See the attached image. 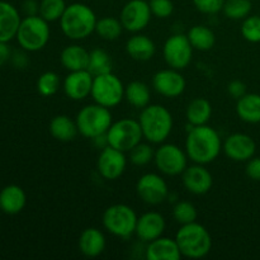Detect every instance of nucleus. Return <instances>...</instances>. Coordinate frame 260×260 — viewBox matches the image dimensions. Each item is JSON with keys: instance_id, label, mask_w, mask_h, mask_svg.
Listing matches in <instances>:
<instances>
[{"instance_id": "obj_1", "label": "nucleus", "mask_w": 260, "mask_h": 260, "mask_svg": "<svg viewBox=\"0 0 260 260\" xmlns=\"http://www.w3.org/2000/svg\"><path fill=\"white\" fill-rule=\"evenodd\" d=\"M222 151L220 135L208 124L194 126L188 129L185 139V152L188 159L196 164L207 165L215 161Z\"/></svg>"}, {"instance_id": "obj_2", "label": "nucleus", "mask_w": 260, "mask_h": 260, "mask_svg": "<svg viewBox=\"0 0 260 260\" xmlns=\"http://www.w3.org/2000/svg\"><path fill=\"white\" fill-rule=\"evenodd\" d=\"M96 15L90 7L83 3L68 5L60 18V28L71 41H81L95 33Z\"/></svg>"}, {"instance_id": "obj_3", "label": "nucleus", "mask_w": 260, "mask_h": 260, "mask_svg": "<svg viewBox=\"0 0 260 260\" xmlns=\"http://www.w3.org/2000/svg\"><path fill=\"white\" fill-rule=\"evenodd\" d=\"M144 139L152 145H160L168 140L173 131V116L161 104H151L141 109L139 116Z\"/></svg>"}, {"instance_id": "obj_4", "label": "nucleus", "mask_w": 260, "mask_h": 260, "mask_svg": "<svg viewBox=\"0 0 260 260\" xmlns=\"http://www.w3.org/2000/svg\"><path fill=\"white\" fill-rule=\"evenodd\" d=\"M175 240L182 256L188 259H202L212 250V236L210 231L197 221L180 225Z\"/></svg>"}, {"instance_id": "obj_5", "label": "nucleus", "mask_w": 260, "mask_h": 260, "mask_svg": "<svg viewBox=\"0 0 260 260\" xmlns=\"http://www.w3.org/2000/svg\"><path fill=\"white\" fill-rule=\"evenodd\" d=\"M75 121L79 134L86 139L93 140L107 134L113 123V117L111 109L98 103H93L84 106L76 114Z\"/></svg>"}, {"instance_id": "obj_6", "label": "nucleus", "mask_w": 260, "mask_h": 260, "mask_svg": "<svg viewBox=\"0 0 260 260\" xmlns=\"http://www.w3.org/2000/svg\"><path fill=\"white\" fill-rule=\"evenodd\" d=\"M51 29L47 20L38 15H27L20 22L17 32V41L20 47L28 52L41 51L50 41Z\"/></svg>"}, {"instance_id": "obj_7", "label": "nucleus", "mask_w": 260, "mask_h": 260, "mask_svg": "<svg viewBox=\"0 0 260 260\" xmlns=\"http://www.w3.org/2000/svg\"><path fill=\"white\" fill-rule=\"evenodd\" d=\"M137 218L139 216L134 208L123 203H116L104 211L102 222L111 235L119 239H128L136 231Z\"/></svg>"}, {"instance_id": "obj_8", "label": "nucleus", "mask_w": 260, "mask_h": 260, "mask_svg": "<svg viewBox=\"0 0 260 260\" xmlns=\"http://www.w3.org/2000/svg\"><path fill=\"white\" fill-rule=\"evenodd\" d=\"M106 136L109 146L123 152L131 151L144 139L139 119L132 118H121L113 122Z\"/></svg>"}, {"instance_id": "obj_9", "label": "nucleus", "mask_w": 260, "mask_h": 260, "mask_svg": "<svg viewBox=\"0 0 260 260\" xmlns=\"http://www.w3.org/2000/svg\"><path fill=\"white\" fill-rule=\"evenodd\" d=\"M90 96L94 103L112 109L121 104L124 99V85L121 79L112 71L96 75L94 76Z\"/></svg>"}, {"instance_id": "obj_10", "label": "nucleus", "mask_w": 260, "mask_h": 260, "mask_svg": "<svg viewBox=\"0 0 260 260\" xmlns=\"http://www.w3.org/2000/svg\"><path fill=\"white\" fill-rule=\"evenodd\" d=\"M154 162L162 175L177 177L182 175L188 167V155L182 147L175 144L162 142L155 149Z\"/></svg>"}, {"instance_id": "obj_11", "label": "nucleus", "mask_w": 260, "mask_h": 260, "mask_svg": "<svg viewBox=\"0 0 260 260\" xmlns=\"http://www.w3.org/2000/svg\"><path fill=\"white\" fill-rule=\"evenodd\" d=\"M194 48L190 45L187 35L177 33L165 41L162 47V56L169 68L175 70H184L189 66L193 58Z\"/></svg>"}, {"instance_id": "obj_12", "label": "nucleus", "mask_w": 260, "mask_h": 260, "mask_svg": "<svg viewBox=\"0 0 260 260\" xmlns=\"http://www.w3.org/2000/svg\"><path fill=\"white\" fill-rule=\"evenodd\" d=\"M136 193L140 200L146 205L157 206L161 205L169 197V187L160 174L146 173L137 180Z\"/></svg>"}, {"instance_id": "obj_13", "label": "nucleus", "mask_w": 260, "mask_h": 260, "mask_svg": "<svg viewBox=\"0 0 260 260\" xmlns=\"http://www.w3.org/2000/svg\"><path fill=\"white\" fill-rule=\"evenodd\" d=\"M152 13L146 0H129L123 5L119 15L124 30L140 33L150 24Z\"/></svg>"}, {"instance_id": "obj_14", "label": "nucleus", "mask_w": 260, "mask_h": 260, "mask_svg": "<svg viewBox=\"0 0 260 260\" xmlns=\"http://www.w3.org/2000/svg\"><path fill=\"white\" fill-rule=\"evenodd\" d=\"M127 168L126 152L107 146L101 150L96 160V170L106 180H117L123 175Z\"/></svg>"}, {"instance_id": "obj_15", "label": "nucleus", "mask_w": 260, "mask_h": 260, "mask_svg": "<svg viewBox=\"0 0 260 260\" xmlns=\"http://www.w3.org/2000/svg\"><path fill=\"white\" fill-rule=\"evenodd\" d=\"M152 88L165 98H178L184 93L187 81L179 70L162 69L152 76Z\"/></svg>"}, {"instance_id": "obj_16", "label": "nucleus", "mask_w": 260, "mask_h": 260, "mask_svg": "<svg viewBox=\"0 0 260 260\" xmlns=\"http://www.w3.org/2000/svg\"><path fill=\"white\" fill-rule=\"evenodd\" d=\"M222 150L226 156L233 161L244 162L254 157L256 144L251 136L241 132L230 135L222 144Z\"/></svg>"}, {"instance_id": "obj_17", "label": "nucleus", "mask_w": 260, "mask_h": 260, "mask_svg": "<svg viewBox=\"0 0 260 260\" xmlns=\"http://www.w3.org/2000/svg\"><path fill=\"white\" fill-rule=\"evenodd\" d=\"M182 182L185 189L194 196H203L212 189L213 177L206 165L196 164L187 167L182 174Z\"/></svg>"}, {"instance_id": "obj_18", "label": "nucleus", "mask_w": 260, "mask_h": 260, "mask_svg": "<svg viewBox=\"0 0 260 260\" xmlns=\"http://www.w3.org/2000/svg\"><path fill=\"white\" fill-rule=\"evenodd\" d=\"M94 76L88 70L69 71L62 83L63 93L71 101H84L91 94Z\"/></svg>"}, {"instance_id": "obj_19", "label": "nucleus", "mask_w": 260, "mask_h": 260, "mask_svg": "<svg viewBox=\"0 0 260 260\" xmlns=\"http://www.w3.org/2000/svg\"><path fill=\"white\" fill-rule=\"evenodd\" d=\"M167 229V221L160 212L156 211H149L139 216L136 223V231L135 235L142 241V243H150L155 239L162 236Z\"/></svg>"}, {"instance_id": "obj_20", "label": "nucleus", "mask_w": 260, "mask_h": 260, "mask_svg": "<svg viewBox=\"0 0 260 260\" xmlns=\"http://www.w3.org/2000/svg\"><path fill=\"white\" fill-rule=\"evenodd\" d=\"M145 258L147 260H179L182 258V253L175 239L160 236L147 243Z\"/></svg>"}, {"instance_id": "obj_21", "label": "nucleus", "mask_w": 260, "mask_h": 260, "mask_svg": "<svg viewBox=\"0 0 260 260\" xmlns=\"http://www.w3.org/2000/svg\"><path fill=\"white\" fill-rule=\"evenodd\" d=\"M79 250L86 258H96L106 250L107 240L103 231L96 228H88L79 236Z\"/></svg>"}, {"instance_id": "obj_22", "label": "nucleus", "mask_w": 260, "mask_h": 260, "mask_svg": "<svg viewBox=\"0 0 260 260\" xmlns=\"http://www.w3.org/2000/svg\"><path fill=\"white\" fill-rule=\"evenodd\" d=\"M19 12L10 3L0 2V42H9L17 36L19 28Z\"/></svg>"}, {"instance_id": "obj_23", "label": "nucleus", "mask_w": 260, "mask_h": 260, "mask_svg": "<svg viewBox=\"0 0 260 260\" xmlns=\"http://www.w3.org/2000/svg\"><path fill=\"white\" fill-rule=\"evenodd\" d=\"M126 52L131 58L136 61H149L156 52V45L146 35L135 33L126 42Z\"/></svg>"}, {"instance_id": "obj_24", "label": "nucleus", "mask_w": 260, "mask_h": 260, "mask_svg": "<svg viewBox=\"0 0 260 260\" xmlns=\"http://www.w3.org/2000/svg\"><path fill=\"white\" fill-rule=\"evenodd\" d=\"M27 203V196L19 185L10 184L0 192V210L7 215L22 212Z\"/></svg>"}, {"instance_id": "obj_25", "label": "nucleus", "mask_w": 260, "mask_h": 260, "mask_svg": "<svg viewBox=\"0 0 260 260\" xmlns=\"http://www.w3.org/2000/svg\"><path fill=\"white\" fill-rule=\"evenodd\" d=\"M60 62L68 71L88 70L89 51L80 45H69L61 51Z\"/></svg>"}, {"instance_id": "obj_26", "label": "nucleus", "mask_w": 260, "mask_h": 260, "mask_svg": "<svg viewBox=\"0 0 260 260\" xmlns=\"http://www.w3.org/2000/svg\"><path fill=\"white\" fill-rule=\"evenodd\" d=\"M50 134L53 139L60 142H70L78 136L79 129L75 119H71L66 114L55 116L50 122Z\"/></svg>"}, {"instance_id": "obj_27", "label": "nucleus", "mask_w": 260, "mask_h": 260, "mask_svg": "<svg viewBox=\"0 0 260 260\" xmlns=\"http://www.w3.org/2000/svg\"><path fill=\"white\" fill-rule=\"evenodd\" d=\"M236 113L239 118L246 123H260V94L246 93L238 99Z\"/></svg>"}, {"instance_id": "obj_28", "label": "nucleus", "mask_w": 260, "mask_h": 260, "mask_svg": "<svg viewBox=\"0 0 260 260\" xmlns=\"http://www.w3.org/2000/svg\"><path fill=\"white\" fill-rule=\"evenodd\" d=\"M185 117L190 126L207 124L212 117V106L205 98H196L189 102L185 111Z\"/></svg>"}, {"instance_id": "obj_29", "label": "nucleus", "mask_w": 260, "mask_h": 260, "mask_svg": "<svg viewBox=\"0 0 260 260\" xmlns=\"http://www.w3.org/2000/svg\"><path fill=\"white\" fill-rule=\"evenodd\" d=\"M124 99L135 108L142 109L151 101V91L147 84L142 81H131L124 86Z\"/></svg>"}, {"instance_id": "obj_30", "label": "nucleus", "mask_w": 260, "mask_h": 260, "mask_svg": "<svg viewBox=\"0 0 260 260\" xmlns=\"http://www.w3.org/2000/svg\"><path fill=\"white\" fill-rule=\"evenodd\" d=\"M190 45L197 51H210L216 43V35L210 27L197 24L193 25L187 33Z\"/></svg>"}, {"instance_id": "obj_31", "label": "nucleus", "mask_w": 260, "mask_h": 260, "mask_svg": "<svg viewBox=\"0 0 260 260\" xmlns=\"http://www.w3.org/2000/svg\"><path fill=\"white\" fill-rule=\"evenodd\" d=\"M113 61L111 55L103 48H94L89 51V63L88 71L93 76L102 75V74L111 73Z\"/></svg>"}, {"instance_id": "obj_32", "label": "nucleus", "mask_w": 260, "mask_h": 260, "mask_svg": "<svg viewBox=\"0 0 260 260\" xmlns=\"http://www.w3.org/2000/svg\"><path fill=\"white\" fill-rule=\"evenodd\" d=\"M121 20L113 17H104L96 20L95 33L104 41H116L123 32Z\"/></svg>"}, {"instance_id": "obj_33", "label": "nucleus", "mask_w": 260, "mask_h": 260, "mask_svg": "<svg viewBox=\"0 0 260 260\" xmlns=\"http://www.w3.org/2000/svg\"><path fill=\"white\" fill-rule=\"evenodd\" d=\"M251 9H253L251 0H225L222 12L229 19L243 20L250 15Z\"/></svg>"}, {"instance_id": "obj_34", "label": "nucleus", "mask_w": 260, "mask_h": 260, "mask_svg": "<svg viewBox=\"0 0 260 260\" xmlns=\"http://www.w3.org/2000/svg\"><path fill=\"white\" fill-rule=\"evenodd\" d=\"M65 0H41L38 14L48 23L60 20L66 9Z\"/></svg>"}, {"instance_id": "obj_35", "label": "nucleus", "mask_w": 260, "mask_h": 260, "mask_svg": "<svg viewBox=\"0 0 260 260\" xmlns=\"http://www.w3.org/2000/svg\"><path fill=\"white\" fill-rule=\"evenodd\" d=\"M173 217L179 225L194 222L198 217L197 208L189 201H179L173 207Z\"/></svg>"}, {"instance_id": "obj_36", "label": "nucleus", "mask_w": 260, "mask_h": 260, "mask_svg": "<svg viewBox=\"0 0 260 260\" xmlns=\"http://www.w3.org/2000/svg\"><path fill=\"white\" fill-rule=\"evenodd\" d=\"M152 144L150 142H140L137 144L129 154V160L136 167H145V165L150 164L151 161H154L155 156V149L151 146Z\"/></svg>"}, {"instance_id": "obj_37", "label": "nucleus", "mask_w": 260, "mask_h": 260, "mask_svg": "<svg viewBox=\"0 0 260 260\" xmlns=\"http://www.w3.org/2000/svg\"><path fill=\"white\" fill-rule=\"evenodd\" d=\"M60 76L55 71H46L37 80V90L43 96L55 95L60 89Z\"/></svg>"}, {"instance_id": "obj_38", "label": "nucleus", "mask_w": 260, "mask_h": 260, "mask_svg": "<svg viewBox=\"0 0 260 260\" xmlns=\"http://www.w3.org/2000/svg\"><path fill=\"white\" fill-rule=\"evenodd\" d=\"M241 36L250 43H260V15H249L243 19Z\"/></svg>"}, {"instance_id": "obj_39", "label": "nucleus", "mask_w": 260, "mask_h": 260, "mask_svg": "<svg viewBox=\"0 0 260 260\" xmlns=\"http://www.w3.org/2000/svg\"><path fill=\"white\" fill-rule=\"evenodd\" d=\"M150 9L154 17L167 19L174 12V4L172 0H149Z\"/></svg>"}, {"instance_id": "obj_40", "label": "nucleus", "mask_w": 260, "mask_h": 260, "mask_svg": "<svg viewBox=\"0 0 260 260\" xmlns=\"http://www.w3.org/2000/svg\"><path fill=\"white\" fill-rule=\"evenodd\" d=\"M196 9L203 14L213 15L222 10L225 0H192Z\"/></svg>"}, {"instance_id": "obj_41", "label": "nucleus", "mask_w": 260, "mask_h": 260, "mask_svg": "<svg viewBox=\"0 0 260 260\" xmlns=\"http://www.w3.org/2000/svg\"><path fill=\"white\" fill-rule=\"evenodd\" d=\"M245 173L251 180L260 182V156H254L246 161Z\"/></svg>"}, {"instance_id": "obj_42", "label": "nucleus", "mask_w": 260, "mask_h": 260, "mask_svg": "<svg viewBox=\"0 0 260 260\" xmlns=\"http://www.w3.org/2000/svg\"><path fill=\"white\" fill-rule=\"evenodd\" d=\"M228 93L231 98L234 99H240L246 94V85L241 80H233L229 83L228 85Z\"/></svg>"}, {"instance_id": "obj_43", "label": "nucleus", "mask_w": 260, "mask_h": 260, "mask_svg": "<svg viewBox=\"0 0 260 260\" xmlns=\"http://www.w3.org/2000/svg\"><path fill=\"white\" fill-rule=\"evenodd\" d=\"M23 10L27 15H38L40 13V4L35 2V0H25L23 4Z\"/></svg>"}, {"instance_id": "obj_44", "label": "nucleus", "mask_w": 260, "mask_h": 260, "mask_svg": "<svg viewBox=\"0 0 260 260\" xmlns=\"http://www.w3.org/2000/svg\"><path fill=\"white\" fill-rule=\"evenodd\" d=\"M13 63H14L15 68L24 69L28 65L27 56L23 52H15L14 56H13Z\"/></svg>"}, {"instance_id": "obj_45", "label": "nucleus", "mask_w": 260, "mask_h": 260, "mask_svg": "<svg viewBox=\"0 0 260 260\" xmlns=\"http://www.w3.org/2000/svg\"><path fill=\"white\" fill-rule=\"evenodd\" d=\"M12 57L10 55V48L8 47L7 42H0V68Z\"/></svg>"}, {"instance_id": "obj_46", "label": "nucleus", "mask_w": 260, "mask_h": 260, "mask_svg": "<svg viewBox=\"0 0 260 260\" xmlns=\"http://www.w3.org/2000/svg\"><path fill=\"white\" fill-rule=\"evenodd\" d=\"M146 2H149V0H146Z\"/></svg>"}]
</instances>
